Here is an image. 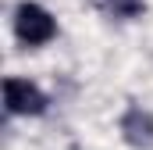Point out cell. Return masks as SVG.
Returning a JSON list of instances; mask_svg holds the SVG:
<instances>
[{
    "instance_id": "1",
    "label": "cell",
    "mask_w": 153,
    "mask_h": 150,
    "mask_svg": "<svg viewBox=\"0 0 153 150\" xmlns=\"http://www.w3.org/2000/svg\"><path fill=\"white\" fill-rule=\"evenodd\" d=\"M14 32H18V39L25 46H43V43H50L57 36V22H53V14L46 7L25 0V4L14 7Z\"/></svg>"
},
{
    "instance_id": "2",
    "label": "cell",
    "mask_w": 153,
    "mask_h": 150,
    "mask_svg": "<svg viewBox=\"0 0 153 150\" xmlns=\"http://www.w3.org/2000/svg\"><path fill=\"white\" fill-rule=\"evenodd\" d=\"M4 107L11 114H43L46 111V93L29 79H4Z\"/></svg>"
},
{
    "instance_id": "3",
    "label": "cell",
    "mask_w": 153,
    "mask_h": 150,
    "mask_svg": "<svg viewBox=\"0 0 153 150\" xmlns=\"http://www.w3.org/2000/svg\"><path fill=\"white\" fill-rule=\"evenodd\" d=\"M121 132L132 147H153V114L143 107H128V114L121 118Z\"/></svg>"
}]
</instances>
